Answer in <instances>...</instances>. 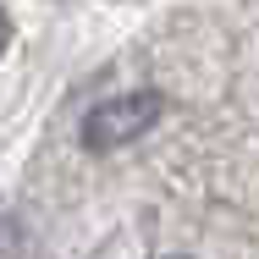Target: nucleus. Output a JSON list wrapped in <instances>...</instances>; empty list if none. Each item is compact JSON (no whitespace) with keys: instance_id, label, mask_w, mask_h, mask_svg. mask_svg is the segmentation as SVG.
<instances>
[{"instance_id":"20e7f679","label":"nucleus","mask_w":259,"mask_h":259,"mask_svg":"<svg viewBox=\"0 0 259 259\" xmlns=\"http://www.w3.org/2000/svg\"><path fill=\"white\" fill-rule=\"evenodd\" d=\"M171 259H188V254H171Z\"/></svg>"},{"instance_id":"f257e3e1","label":"nucleus","mask_w":259,"mask_h":259,"mask_svg":"<svg viewBox=\"0 0 259 259\" xmlns=\"http://www.w3.org/2000/svg\"><path fill=\"white\" fill-rule=\"evenodd\" d=\"M160 110H165V100H160L155 89H138V94H116V100H100L89 116H83V144L89 149H121V144H133L138 133H149L160 121Z\"/></svg>"},{"instance_id":"7ed1b4c3","label":"nucleus","mask_w":259,"mask_h":259,"mask_svg":"<svg viewBox=\"0 0 259 259\" xmlns=\"http://www.w3.org/2000/svg\"><path fill=\"white\" fill-rule=\"evenodd\" d=\"M6 39H11V22H6V11H0V55H6Z\"/></svg>"},{"instance_id":"f03ea898","label":"nucleus","mask_w":259,"mask_h":259,"mask_svg":"<svg viewBox=\"0 0 259 259\" xmlns=\"http://www.w3.org/2000/svg\"><path fill=\"white\" fill-rule=\"evenodd\" d=\"M89 259H149V237L144 232H110Z\"/></svg>"}]
</instances>
